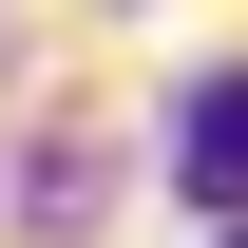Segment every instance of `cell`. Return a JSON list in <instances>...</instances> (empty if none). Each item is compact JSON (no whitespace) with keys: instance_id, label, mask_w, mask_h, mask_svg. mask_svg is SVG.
Returning <instances> with one entry per match:
<instances>
[{"instance_id":"obj_1","label":"cell","mask_w":248,"mask_h":248,"mask_svg":"<svg viewBox=\"0 0 248 248\" xmlns=\"http://www.w3.org/2000/svg\"><path fill=\"white\" fill-rule=\"evenodd\" d=\"M172 172L210 191V210H248V77H210V95L172 115Z\"/></svg>"},{"instance_id":"obj_2","label":"cell","mask_w":248,"mask_h":248,"mask_svg":"<svg viewBox=\"0 0 248 248\" xmlns=\"http://www.w3.org/2000/svg\"><path fill=\"white\" fill-rule=\"evenodd\" d=\"M210 248H248V229H210Z\"/></svg>"}]
</instances>
